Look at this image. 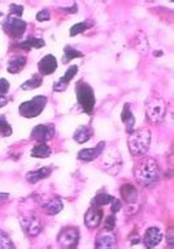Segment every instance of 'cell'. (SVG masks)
Listing matches in <instances>:
<instances>
[{
  "mask_svg": "<svg viewBox=\"0 0 174 249\" xmlns=\"http://www.w3.org/2000/svg\"><path fill=\"white\" fill-rule=\"evenodd\" d=\"M43 84V78L39 73H35L34 76H32V78H29L26 81L21 85V89L22 90H34L39 88V86Z\"/></svg>",
  "mask_w": 174,
  "mask_h": 249,
  "instance_id": "cell-25",
  "label": "cell"
},
{
  "mask_svg": "<svg viewBox=\"0 0 174 249\" xmlns=\"http://www.w3.org/2000/svg\"><path fill=\"white\" fill-rule=\"evenodd\" d=\"M79 241V231L77 227H64L57 235V243L63 248H76Z\"/></svg>",
  "mask_w": 174,
  "mask_h": 249,
  "instance_id": "cell-7",
  "label": "cell"
},
{
  "mask_svg": "<svg viewBox=\"0 0 174 249\" xmlns=\"http://www.w3.org/2000/svg\"><path fill=\"white\" fill-rule=\"evenodd\" d=\"M20 225L28 236H37L42 231L41 219L32 213H25L20 216Z\"/></svg>",
  "mask_w": 174,
  "mask_h": 249,
  "instance_id": "cell-6",
  "label": "cell"
},
{
  "mask_svg": "<svg viewBox=\"0 0 174 249\" xmlns=\"http://www.w3.org/2000/svg\"><path fill=\"white\" fill-rule=\"evenodd\" d=\"M0 135L4 136V137H8V136L12 135V127L7 122L5 115H0Z\"/></svg>",
  "mask_w": 174,
  "mask_h": 249,
  "instance_id": "cell-29",
  "label": "cell"
},
{
  "mask_svg": "<svg viewBox=\"0 0 174 249\" xmlns=\"http://www.w3.org/2000/svg\"><path fill=\"white\" fill-rule=\"evenodd\" d=\"M121 120L126 124V131L129 132V133H131L135 129V118H134L133 112H131L129 103H125V106H124V110H122L121 114Z\"/></svg>",
  "mask_w": 174,
  "mask_h": 249,
  "instance_id": "cell-21",
  "label": "cell"
},
{
  "mask_svg": "<svg viewBox=\"0 0 174 249\" xmlns=\"http://www.w3.org/2000/svg\"><path fill=\"white\" fill-rule=\"evenodd\" d=\"M101 219H103V212L101 209H99L97 206H94V208H90L87 212H86L85 215V225L87 229L94 230L99 227V225L101 223Z\"/></svg>",
  "mask_w": 174,
  "mask_h": 249,
  "instance_id": "cell-10",
  "label": "cell"
},
{
  "mask_svg": "<svg viewBox=\"0 0 174 249\" xmlns=\"http://www.w3.org/2000/svg\"><path fill=\"white\" fill-rule=\"evenodd\" d=\"M77 72H78L77 66L69 67L68 71L65 72L64 76H63L60 80H57V81L55 82V85H53V90H56V91H64V90L68 88L70 80H72V78H73L74 76L77 74Z\"/></svg>",
  "mask_w": 174,
  "mask_h": 249,
  "instance_id": "cell-16",
  "label": "cell"
},
{
  "mask_svg": "<svg viewBox=\"0 0 174 249\" xmlns=\"http://www.w3.org/2000/svg\"><path fill=\"white\" fill-rule=\"evenodd\" d=\"M76 93H77V101L82 110L86 114H91L95 106V94H94L93 88L83 81H79L76 86Z\"/></svg>",
  "mask_w": 174,
  "mask_h": 249,
  "instance_id": "cell-4",
  "label": "cell"
},
{
  "mask_svg": "<svg viewBox=\"0 0 174 249\" xmlns=\"http://www.w3.org/2000/svg\"><path fill=\"white\" fill-rule=\"evenodd\" d=\"M114 226H116V216L114 215L107 216L106 223H104V229L108 230V231H113Z\"/></svg>",
  "mask_w": 174,
  "mask_h": 249,
  "instance_id": "cell-32",
  "label": "cell"
},
{
  "mask_svg": "<svg viewBox=\"0 0 174 249\" xmlns=\"http://www.w3.org/2000/svg\"><path fill=\"white\" fill-rule=\"evenodd\" d=\"M3 29L12 38H20L22 37V34L26 30V22L22 18H20V17L11 15V16L5 18L4 24H3Z\"/></svg>",
  "mask_w": 174,
  "mask_h": 249,
  "instance_id": "cell-8",
  "label": "cell"
},
{
  "mask_svg": "<svg viewBox=\"0 0 174 249\" xmlns=\"http://www.w3.org/2000/svg\"><path fill=\"white\" fill-rule=\"evenodd\" d=\"M8 197H9V195H7V193H4V195H0V204L8 200Z\"/></svg>",
  "mask_w": 174,
  "mask_h": 249,
  "instance_id": "cell-38",
  "label": "cell"
},
{
  "mask_svg": "<svg viewBox=\"0 0 174 249\" xmlns=\"http://www.w3.org/2000/svg\"><path fill=\"white\" fill-rule=\"evenodd\" d=\"M51 174H52V168L42 167V168H38V170H35V171L28 172V174L25 175V179H26V181H28V183L35 184V183H38V181H41V180L46 179V178H48Z\"/></svg>",
  "mask_w": 174,
  "mask_h": 249,
  "instance_id": "cell-17",
  "label": "cell"
},
{
  "mask_svg": "<svg viewBox=\"0 0 174 249\" xmlns=\"http://www.w3.org/2000/svg\"><path fill=\"white\" fill-rule=\"evenodd\" d=\"M9 90V82L5 78H0V97H4Z\"/></svg>",
  "mask_w": 174,
  "mask_h": 249,
  "instance_id": "cell-33",
  "label": "cell"
},
{
  "mask_svg": "<svg viewBox=\"0 0 174 249\" xmlns=\"http://www.w3.org/2000/svg\"><path fill=\"white\" fill-rule=\"evenodd\" d=\"M121 197L126 204H135L138 200V191L133 184H124L121 187Z\"/></svg>",
  "mask_w": 174,
  "mask_h": 249,
  "instance_id": "cell-18",
  "label": "cell"
},
{
  "mask_svg": "<svg viewBox=\"0 0 174 249\" xmlns=\"http://www.w3.org/2000/svg\"><path fill=\"white\" fill-rule=\"evenodd\" d=\"M51 153H52V150L47 143L38 142L35 146L32 147V157H34V158H48Z\"/></svg>",
  "mask_w": 174,
  "mask_h": 249,
  "instance_id": "cell-23",
  "label": "cell"
},
{
  "mask_svg": "<svg viewBox=\"0 0 174 249\" xmlns=\"http://www.w3.org/2000/svg\"><path fill=\"white\" fill-rule=\"evenodd\" d=\"M93 128L89 127V125H79V127L76 129V132H74L73 139L76 140L78 143H85L93 137Z\"/></svg>",
  "mask_w": 174,
  "mask_h": 249,
  "instance_id": "cell-19",
  "label": "cell"
},
{
  "mask_svg": "<svg viewBox=\"0 0 174 249\" xmlns=\"http://www.w3.org/2000/svg\"><path fill=\"white\" fill-rule=\"evenodd\" d=\"M83 56V53L81 51H78V50L73 49V47H70V46H66L64 49V63H68V61L73 60L76 57H82Z\"/></svg>",
  "mask_w": 174,
  "mask_h": 249,
  "instance_id": "cell-28",
  "label": "cell"
},
{
  "mask_svg": "<svg viewBox=\"0 0 174 249\" xmlns=\"http://www.w3.org/2000/svg\"><path fill=\"white\" fill-rule=\"evenodd\" d=\"M55 135V127L53 124H39L32 128V139L38 142H47L52 139Z\"/></svg>",
  "mask_w": 174,
  "mask_h": 249,
  "instance_id": "cell-9",
  "label": "cell"
},
{
  "mask_svg": "<svg viewBox=\"0 0 174 249\" xmlns=\"http://www.w3.org/2000/svg\"><path fill=\"white\" fill-rule=\"evenodd\" d=\"M46 105H47V98L45 95H38L30 101L21 103L20 107H18V112L24 118H37L38 115H41L42 111L45 110Z\"/></svg>",
  "mask_w": 174,
  "mask_h": 249,
  "instance_id": "cell-5",
  "label": "cell"
},
{
  "mask_svg": "<svg viewBox=\"0 0 174 249\" xmlns=\"http://www.w3.org/2000/svg\"><path fill=\"white\" fill-rule=\"evenodd\" d=\"M95 247L96 248H114L116 247V235L113 233V231L104 230L103 232L99 233Z\"/></svg>",
  "mask_w": 174,
  "mask_h": 249,
  "instance_id": "cell-15",
  "label": "cell"
},
{
  "mask_svg": "<svg viewBox=\"0 0 174 249\" xmlns=\"http://www.w3.org/2000/svg\"><path fill=\"white\" fill-rule=\"evenodd\" d=\"M113 200V197L108 195V193H97L96 196L94 197L93 205L94 206H97V208H101V206H106V205L111 204Z\"/></svg>",
  "mask_w": 174,
  "mask_h": 249,
  "instance_id": "cell-27",
  "label": "cell"
},
{
  "mask_svg": "<svg viewBox=\"0 0 174 249\" xmlns=\"http://www.w3.org/2000/svg\"><path fill=\"white\" fill-rule=\"evenodd\" d=\"M93 22L91 21H83V22H78V24L73 25L72 28H70V37H76L78 34L83 33L86 30H89L90 28H93Z\"/></svg>",
  "mask_w": 174,
  "mask_h": 249,
  "instance_id": "cell-26",
  "label": "cell"
},
{
  "mask_svg": "<svg viewBox=\"0 0 174 249\" xmlns=\"http://www.w3.org/2000/svg\"><path fill=\"white\" fill-rule=\"evenodd\" d=\"M45 41L42 39V38H35V37H29L26 41L21 42L20 43V47L21 49L26 50V51H29V50L32 49H41V47H45Z\"/></svg>",
  "mask_w": 174,
  "mask_h": 249,
  "instance_id": "cell-24",
  "label": "cell"
},
{
  "mask_svg": "<svg viewBox=\"0 0 174 249\" xmlns=\"http://www.w3.org/2000/svg\"><path fill=\"white\" fill-rule=\"evenodd\" d=\"M104 164H106L107 171L111 172V168H113L112 170V175H116L120 171V168H121V158H120L118 154L113 155V151H111L110 154L107 155Z\"/></svg>",
  "mask_w": 174,
  "mask_h": 249,
  "instance_id": "cell-22",
  "label": "cell"
},
{
  "mask_svg": "<svg viewBox=\"0 0 174 249\" xmlns=\"http://www.w3.org/2000/svg\"><path fill=\"white\" fill-rule=\"evenodd\" d=\"M15 248L12 239L8 236V233L0 230V249H11Z\"/></svg>",
  "mask_w": 174,
  "mask_h": 249,
  "instance_id": "cell-30",
  "label": "cell"
},
{
  "mask_svg": "<svg viewBox=\"0 0 174 249\" xmlns=\"http://www.w3.org/2000/svg\"><path fill=\"white\" fill-rule=\"evenodd\" d=\"M9 12H11V15H12V16L20 17V16H22L24 7H22V5H18V4H11V7H9Z\"/></svg>",
  "mask_w": 174,
  "mask_h": 249,
  "instance_id": "cell-31",
  "label": "cell"
},
{
  "mask_svg": "<svg viewBox=\"0 0 174 249\" xmlns=\"http://www.w3.org/2000/svg\"><path fill=\"white\" fill-rule=\"evenodd\" d=\"M168 244H169L170 248L173 247V230L172 229L168 231Z\"/></svg>",
  "mask_w": 174,
  "mask_h": 249,
  "instance_id": "cell-36",
  "label": "cell"
},
{
  "mask_svg": "<svg viewBox=\"0 0 174 249\" xmlns=\"http://www.w3.org/2000/svg\"><path fill=\"white\" fill-rule=\"evenodd\" d=\"M57 68V60L53 55H46L42 57L41 61L38 63V70L41 76H48L52 74Z\"/></svg>",
  "mask_w": 174,
  "mask_h": 249,
  "instance_id": "cell-12",
  "label": "cell"
},
{
  "mask_svg": "<svg viewBox=\"0 0 174 249\" xmlns=\"http://www.w3.org/2000/svg\"><path fill=\"white\" fill-rule=\"evenodd\" d=\"M41 208L46 214H48V215H56V214H59L63 210L64 205H63V201L59 197H53V198L42 201Z\"/></svg>",
  "mask_w": 174,
  "mask_h": 249,
  "instance_id": "cell-13",
  "label": "cell"
},
{
  "mask_svg": "<svg viewBox=\"0 0 174 249\" xmlns=\"http://www.w3.org/2000/svg\"><path fill=\"white\" fill-rule=\"evenodd\" d=\"M121 208H122L121 201H118L117 198H114L113 197V200H112V213H114V214H116V213H117Z\"/></svg>",
  "mask_w": 174,
  "mask_h": 249,
  "instance_id": "cell-35",
  "label": "cell"
},
{
  "mask_svg": "<svg viewBox=\"0 0 174 249\" xmlns=\"http://www.w3.org/2000/svg\"><path fill=\"white\" fill-rule=\"evenodd\" d=\"M162 240V232L158 227H150L143 236V244L147 248H155L158 247Z\"/></svg>",
  "mask_w": 174,
  "mask_h": 249,
  "instance_id": "cell-11",
  "label": "cell"
},
{
  "mask_svg": "<svg viewBox=\"0 0 174 249\" xmlns=\"http://www.w3.org/2000/svg\"><path fill=\"white\" fill-rule=\"evenodd\" d=\"M168 110V105L164 99L158 97H151L146 102V114L151 123L158 124L164 120Z\"/></svg>",
  "mask_w": 174,
  "mask_h": 249,
  "instance_id": "cell-3",
  "label": "cell"
},
{
  "mask_svg": "<svg viewBox=\"0 0 174 249\" xmlns=\"http://www.w3.org/2000/svg\"><path fill=\"white\" fill-rule=\"evenodd\" d=\"M25 66H26V57L21 56V55H17V56H13L12 59L9 60L7 71H8L9 73L17 74L24 70Z\"/></svg>",
  "mask_w": 174,
  "mask_h": 249,
  "instance_id": "cell-20",
  "label": "cell"
},
{
  "mask_svg": "<svg viewBox=\"0 0 174 249\" xmlns=\"http://www.w3.org/2000/svg\"><path fill=\"white\" fill-rule=\"evenodd\" d=\"M134 175L138 184H141L142 187H146V188L152 187L154 184L158 183L160 178V168H158V162L152 158L143 157L134 168Z\"/></svg>",
  "mask_w": 174,
  "mask_h": 249,
  "instance_id": "cell-1",
  "label": "cell"
},
{
  "mask_svg": "<svg viewBox=\"0 0 174 249\" xmlns=\"http://www.w3.org/2000/svg\"><path fill=\"white\" fill-rule=\"evenodd\" d=\"M104 146H106V142L101 141L99 142L95 147H91V149H82L79 153H78V160H85V162H90V160H96L97 157H100L103 150H104Z\"/></svg>",
  "mask_w": 174,
  "mask_h": 249,
  "instance_id": "cell-14",
  "label": "cell"
},
{
  "mask_svg": "<svg viewBox=\"0 0 174 249\" xmlns=\"http://www.w3.org/2000/svg\"><path fill=\"white\" fill-rule=\"evenodd\" d=\"M77 5L74 4L73 7H72V8H63V11H64V12H66V13H77Z\"/></svg>",
  "mask_w": 174,
  "mask_h": 249,
  "instance_id": "cell-37",
  "label": "cell"
},
{
  "mask_svg": "<svg viewBox=\"0 0 174 249\" xmlns=\"http://www.w3.org/2000/svg\"><path fill=\"white\" fill-rule=\"evenodd\" d=\"M49 17H51V15H49L48 9H42L37 13V20L41 21V22L42 21H48Z\"/></svg>",
  "mask_w": 174,
  "mask_h": 249,
  "instance_id": "cell-34",
  "label": "cell"
},
{
  "mask_svg": "<svg viewBox=\"0 0 174 249\" xmlns=\"http://www.w3.org/2000/svg\"><path fill=\"white\" fill-rule=\"evenodd\" d=\"M151 143V132L148 128H142V129H134L129 136L127 140V146H129L130 153L135 157H143L147 154L150 149Z\"/></svg>",
  "mask_w": 174,
  "mask_h": 249,
  "instance_id": "cell-2",
  "label": "cell"
},
{
  "mask_svg": "<svg viewBox=\"0 0 174 249\" xmlns=\"http://www.w3.org/2000/svg\"><path fill=\"white\" fill-rule=\"evenodd\" d=\"M7 105V99L4 97H0V107H3Z\"/></svg>",
  "mask_w": 174,
  "mask_h": 249,
  "instance_id": "cell-39",
  "label": "cell"
}]
</instances>
